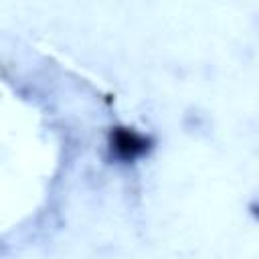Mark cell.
Here are the masks:
<instances>
[{"label": "cell", "instance_id": "1", "mask_svg": "<svg viewBox=\"0 0 259 259\" xmlns=\"http://www.w3.org/2000/svg\"><path fill=\"white\" fill-rule=\"evenodd\" d=\"M152 146V140L132 127H115L109 134V148L121 162H134L142 158Z\"/></svg>", "mask_w": 259, "mask_h": 259}]
</instances>
